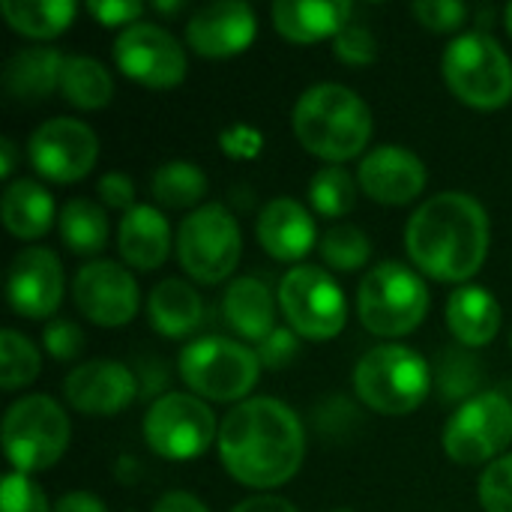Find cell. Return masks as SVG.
<instances>
[{"mask_svg": "<svg viewBox=\"0 0 512 512\" xmlns=\"http://www.w3.org/2000/svg\"><path fill=\"white\" fill-rule=\"evenodd\" d=\"M306 432L300 417L279 399L258 396L231 408L219 426V459L249 489L285 486L303 465Z\"/></svg>", "mask_w": 512, "mask_h": 512, "instance_id": "6da1fadb", "label": "cell"}, {"mask_svg": "<svg viewBox=\"0 0 512 512\" xmlns=\"http://www.w3.org/2000/svg\"><path fill=\"white\" fill-rule=\"evenodd\" d=\"M411 261L438 282H468L489 252V216L465 192H441L423 201L405 225Z\"/></svg>", "mask_w": 512, "mask_h": 512, "instance_id": "7a4b0ae2", "label": "cell"}, {"mask_svg": "<svg viewBox=\"0 0 512 512\" xmlns=\"http://www.w3.org/2000/svg\"><path fill=\"white\" fill-rule=\"evenodd\" d=\"M294 132L303 150L339 165L369 144L372 111L351 87L315 84L294 105Z\"/></svg>", "mask_w": 512, "mask_h": 512, "instance_id": "3957f363", "label": "cell"}, {"mask_svg": "<svg viewBox=\"0 0 512 512\" xmlns=\"http://www.w3.org/2000/svg\"><path fill=\"white\" fill-rule=\"evenodd\" d=\"M360 402L378 414H411L432 390L429 363L405 345H378L363 354L354 369Z\"/></svg>", "mask_w": 512, "mask_h": 512, "instance_id": "277c9868", "label": "cell"}, {"mask_svg": "<svg viewBox=\"0 0 512 512\" xmlns=\"http://www.w3.org/2000/svg\"><path fill=\"white\" fill-rule=\"evenodd\" d=\"M357 312L372 336L396 339L423 324L429 312V288L408 264L384 261L363 276Z\"/></svg>", "mask_w": 512, "mask_h": 512, "instance_id": "5b68a950", "label": "cell"}, {"mask_svg": "<svg viewBox=\"0 0 512 512\" xmlns=\"http://www.w3.org/2000/svg\"><path fill=\"white\" fill-rule=\"evenodd\" d=\"M447 87L471 108L495 111L512 99V60L489 33H462L444 51Z\"/></svg>", "mask_w": 512, "mask_h": 512, "instance_id": "8992f818", "label": "cell"}, {"mask_svg": "<svg viewBox=\"0 0 512 512\" xmlns=\"http://www.w3.org/2000/svg\"><path fill=\"white\" fill-rule=\"evenodd\" d=\"M69 417L48 396H24L3 417V453L18 474H36L66 453Z\"/></svg>", "mask_w": 512, "mask_h": 512, "instance_id": "52a82bcc", "label": "cell"}, {"mask_svg": "<svg viewBox=\"0 0 512 512\" xmlns=\"http://www.w3.org/2000/svg\"><path fill=\"white\" fill-rule=\"evenodd\" d=\"M261 363L258 354L240 342L204 336L189 342L180 351V378L183 384L213 402H237L258 381Z\"/></svg>", "mask_w": 512, "mask_h": 512, "instance_id": "ba28073f", "label": "cell"}, {"mask_svg": "<svg viewBox=\"0 0 512 512\" xmlns=\"http://www.w3.org/2000/svg\"><path fill=\"white\" fill-rule=\"evenodd\" d=\"M243 240L234 213L222 204H204L189 213L177 231L180 267L201 285L228 279L240 261Z\"/></svg>", "mask_w": 512, "mask_h": 512, "instance_id": "9c48e42d", "label": "cell"}, {"mask_svg": "<svg viewBox=\"0 0 512 512\" xmlns=\"http://www.w3.org/2000/svg\"><path fill=\"white\" fill-rule=\"evenodd\" d=\"M279 309L288 318V327L312 342L339 336L348 321L339 282L312 264H297L279 279Z\"/></svg>", "mask_w": 512, "mask_h": 512, "instance_id": "30bf717a", "label": "cell"}, {"mask_svg": "<svg viewBox=\"0 0 512 512\" xmlns=\"http://www.w3.org/2000/svg\"><path fill=\"white\" fill-rule=\"evenodd\" d=\"M216 438L213 411L189 393H165L144 414V441L171 462H189L207 453Z\"/></svg>", "mask_w": 512, "mask_h": 512, "instance_id": "8fae6325", "label": "cell"}, {"mask_svg": "<svg viewBox=\"0 0 512 512\" xmlns=\"http://www.w3.org/2000/svg\"><path fill=\"white\" fill-rule=\"evenodd\" d=\"M512 441V405L501 393H477L444 426V450L459 465L495 462Z\"/></svg>", "mask_w": 512, "mask_h": 512, "instance_id": "7c38bea8", "label": "cell"}, {"mask_svg": "<svg viewBox=\"0 0 512 512\" xmlns=\"http://www.w3.org/2000/svg\"><path fill=\"white\" fill-rule=\"evenodd\" d=\"M114 63L120 72L144 87L165 90L186 78L183 45L159 24L135 21L114 39Z\"/></svg>", "mask_w": 512, "mask_h": 512, "instance_id": "4fadbf2b", "label": "cell"}, {"mask_svg": "<svg viewBox=\"0 0 512 512\" xmlns=\"http://www.w3.org/2000/svg\"><path fill=\"white\" fill-rule=\"evenodd\" d=\"M27 156L42 177L54 183H72L87 177L90 168L96 165L99 138L81 120L54 117L30 135Z\"/></svg>", "mask_w": 512, "mask_h": 512, "instance_id": "5bb4252c", "label": "cell"}, {"mask_svg": "<svg viewBox=\"0 0 512 512\" xmlns=\"http://www.w3.org/2000/svg\"><path fill=\"white\" fill-rule=\"evenodd\" d=\"M72 297L78 312L99 327H123L138 312V285L114 261H90L78 270Z\"/></svg>", "mask_w": 512, "mask_h": 512, "instance_id": "9a60e30c", "label": "cell"}, {"mask_svg": "<svg viewBox=\"0 0 512 512\" xmlns=\"http://www.w3.org/2000/svg\"><path fill=\"white\" fill-rule=\"evenodd\" d=\"M63 396L78 414L111 417L126 411L141 393L138 378L129 366L117 360H90L66 375Z\"/></svg>", "mask_w": 512, "mask_h": 512, "instance_id": "2e32d148", "label": "cell"}, {"mask_svg": "<svg viewBox=\"0 0 512 512\" xmlns=\"http://www.w3.org/2000/svg\"><path fill=\"white\" fill-rule=\"evenodd\" d=\"M9 306L24 318H51L63 300V267L51 249L30 246L12 258L6 279Z\"/></svg>", "mask_w": 512, "mask_h": 512, "instance_id": "e0dca14e", "label": "cell"}, {"mask_svg": "<svg viewBox=\"0 0 512 512\" xmlns=\"http://www.w3.org/2000/svg\"><path fill=\"white\" fill-rule=\"evenodd\" d=\"M258 21L243 0H216L201 6L186 24V42L201 57H234L255 39Z\"/></svg>", "mask_w": 512, "mask_h": 512, "instance_id": "ac0fdd59", "label": "cell"}, {"mask_svg": "<svg viewBox=\"0 0 512 512\" xmlns=\"http://www.w3.org/2000/svg\"><path fill=\"white\" fill-rule=\"evenodd\" d=\"M360 189L378 204L402 207L426 189V165L405 147H375L360 162Z\"/></svg>", "mask_w": 512, "mask_h": 512, "instance_id": "d6986e66", "label": "cell"}, {"mask_svg": "<svg viewBox=\"0 0 512 512\" xmlns=\"http://www.w3.org/2000/svg\"><path fill=\"white\" fill-rule=\"evenodd\" d=\"M258 243L276 261H300L315 246V219L294 198L270 201L255 225Z\"/></svg>", "mask_w": 512, "mask_h": 512, "instance_id": "ffe728a7", "label": "cell"}, {"mask_svg": "<svg viewBox=\"0 0 512 512\" xmlns=\"http://www.w3.org/2000/svg\"><path fill=\"white\" fill-rule=\"evenodd\" d=\"M117 249L120 258L138 270H156L165 264L171 252V225L168 219L147 204H135L129 213H123L117 228Z\"/></svg>", "mask_w": 512, "mask_h": 512, "instance_id": "44dd1931", "label": "cell"}, {"mask_svg": "<svg viewBox=\"0 0 512 512\" xmlns=\"http://www.w3.org/2000/svg\"><path fill=\"white\" fill-rule=\"evenodd\" d=\"M351 12L354 6L345 0H279L273 3V24L291 42H318L351 24Z\"/></svg>", "mask_w": 512, "mask_h": 512, "instance_id": "7402d4cb", "label": "cell"}, {"mask_svg": "<svg viewBox=\"0 0 512 512\" xmlns=\"http://www.w3.org/2000/svg\"><path fill=\"white\" fill-rule=\"evenodd\" d=\"M501 306L480 285H459L447 300V327L465 348L489 345L501 330Z\"/></svg>", "mask_w": 512, "mask_h": 512, "instance_id": "603a6c76", "label": "cell"}, {"mask_svg": "<svg viewBox=\"0 0 512 512\" xmlns=\"http://www.w3.org/2000/svg\"><path fill=\"white\" fill-rule=\"evenodd\" d=\"M63 72V54L45 45L21 48L15 51L0 72L3 90L18 102H42L51 96L54 87H60Z\"/></svg>", "mask_w": 512, "mask_h": 512, "instance_id": "cb8c5ba5", "label": "cell"}, {"mask_svg": "<svg viewBox=\"0 0 512 512\" xmlns=\"http://www.w3.org/2000/svg\"><path fill=\"white\" fill-rule=\"evenodd\" d=\"M228 324L249 342H264L276 330V303L270 288L255 276H240L228 285L222 300Z\"/></svg>", "mask_w": 512, "mask_h": 512, "instance_id": "d4e9b609", "label": "cell"}, {"mask_svg": "<svg viewBox=\"0 0 512 512\" xmlns=\"http://www.w3.org/2000/svg\"><path fill=\"white\" fill-rule=\"evenodd\" d=\"M0 213H3V225L12 237L39 240L42 234H48V228L54 222V201H51L48 189L21 177L3 189Z\"/></svg>", "mask_w": 512, "mask_h": 512, "instance_id": "484cf974", "label": "cell"}, {"mask_svg": "<svg viewBox=\"0 0 512 512\" xmlns=\"http://www.w3.org/2000/svg\"><path fill=\"white\" fill-rule=\"evenodd\" d=\"M147 315L156 333H162L165 339H183L201 321V297L189 282L165 279L150 291Z\"/></svg>", "mask_w": 512, "mask_h": 512, "instance_id": "4316f807", "label": "cell"}, {"mask_svg": "<svg viewBox=\"0 0 512 512\" xmlns=\"http://www.w3.org/2000/svg\"><path fill=\"white\" fill-rule=\"evenodd\" d=\"M60 93L69 105L93 111L111 102L114 96V81L111 72L93 60V57H78L69 54L63 57V72H60Z\"/></svg>", "mask_w": 512, "mask_h": 512, "instance_id": "83f0119b", "label": "cell"}, {"mask_svg": "<svg viewBox=\"0 0 512 512\" xmlns=\"http://www.w3.org/2000/svg\"><path fill=\"white\" fill-rule=\"evenodd\" d=\"M0 12L15 33L33 39H51L63 33L75 18L72 0H3Z\"/></svg>", "mask_w": 512, "mask_h": 512, "instance_id": "f1b7e54d", "label": "cell"}, {"mask_svg": "<svg viewBox=\"0 0 512 512\" xmlns=\"http://www.w3.org/2000/svg\"><path fill=\"white\" fill-rule=\"evenodd\" d=\"M60 237L75 255H96L108 243V219L105 210L87 198H72L60 210Z\"/></svg>", "mask_w": 512, "mask_h": 512, "instance_id": "f546056e", "label": "cell"}, {"mask_svg": "<svg viewBox=\"0 0 512 512\" xmlns=\"http://www.w3.org/2000/svg\"><path fill=\"white\" fill-rule=\"evenodd\" d=\"M204 192H207V177L192 162H165L153 174V198L162 207L171 210L192 207L204 198Z\"/></svg>", "mask_w": 512, "mask_h": 512, "instance_id": "4dcf8cb0", "label": "cell"}, {"mask_svg": "<svg viewBox=\"0 0 512 512\" xmlns=\"http://www.w3.org/2000/svg\"><path fill=\"white\" fill-rule=\"evenodd\" d=\"M309 201H312V207L321 216L339 219V216L351 213V207L357 201V183H354V177L345 168L327 165V168L312 174V180H309Z\"/></svg>", "mask_w": 512, "mask_h": 512, "instance_id": "1f68e13d", "label": "cell"}, {"mask_svg": "<svg viewBox=\"0 0 512 512\" xmlns=\"http://www.w3.org/2000/svg\"><path fill=\"white\" fill-rule=\"evenodd\" d=\"M39 375V351L18 330L0 333V387L18 390Z\"/></svg>", "mask_w": 512, "mask_h": 512, "instance_id": "d6a6232c", "label": "cell"}, {"mask_svg": "<svg viewBox=\"0 0 512 512\" xmlns=\"http://www.w3.org/2000/svg\"><path fill=\"white\" fill-rule=\"evenodd\" d=\"M483 381V366L477 363L474 354L465 351H444L438 363V390L447 402H468L474 399L477 387Z\"/></svg>", "mask_w": 512, "mask_h": 512, "instance_id": "836d02e7", "label": "cell"}, {"mask_svg": "<svg viewBox=\"0 0 512 512\" xmlns=\"http://www.w3.org/2000/svg\"><path fill=\"white\" fill-rule=\"evenodd\" d=\"M372 255V243L369 237L354 228V225H336L321 237V258L342 273L360 270Z\"/></svg>", "mask_w": 512, "mask_h": 512, "instance_id": "e575fe53", "label": "cell"}, {"mask_svg": "<svg viewBox=\"0 0 512 512\" xmlns=\"http://www.w3.org/2000/svg\"><path fill=\"white\" fill-rule=\"evenodd\" d=\"M480 504L486 512H512V453L495 459L480 477Z\"/></svg>", "mask_w": 512, "mask_h": 512, "instance_id": "d590c367", "label": "cell"}, {"mask_svg": "<svg viewBox=\"0 0 512 512\" xmlns=\"http://www.w3.org/2000/svg\"><path fill=\"white\" fill-rule=\"evenodd\" d=\"M0 512H48L42 489L27 474H6L0 489Z\"/></svg>", "mask_w": 512, "mask_h": 512, "instance_id": "8d00e7d4", "label": "cell"}, {"mask_svg": "<svg viewBox=\"0 0 512 512\" xmlns=\"http://www.w3.org/2000/svg\"><path fill=\"white\" fill-rule=\"evenodd\" d=\"M333 51L339 60L351 63V66H366L378 57V42L372 36L369 27L363 24H345L339 33H336V42H333Z\"/></svg>", "mask_w": 512, "mask_h": 512, "instance_id": "74e56055", "label": "cell"}, {"mask_svg": "<svg viewBox=\"0 0 512 512\" xmlns=\"http://www.w3.org/2000/svg\"><path fill=\"white\" fill-rule=\"evenodd\" d=\"M414 15L420 18L423 27H429L435 33H450L465 24L468 6L459 0H420V3H414Z\"/></svg>", "mask_w": 512, "mask_h": 512, "instance_id": "f35d334b", "label": "cell"}, {"mask_svg": "<svg viewBox=\"0 0 512 512\" xmlns=\"http://www.w3.org/2000/svg\"><path fill=\"white\" fill-rule=\"evenodd\" d=\"M258 363L264 369H288L300 354V336L291 327H276L258 348Z\"/></svg>", "mask_w": 512, "mask_h": 512, "instance_id": "ab89813d", "label": "cell"}, {"mask_svg": "<svg viewBox=\"0 0 512 512\" xmlns=\"http://www.w3.org/2000/svg\"><path fill=\"white\" fill-rule=\"evenodd\" d=\"M42 345L57 363H66L84 351V333L72 321H51L42 333Z\"/></svg>", "mask_w": 512, "mask_h": 512, "instance_id": "60d3db41", "label": "cell"}, {"mask_svg": "<svg viewBox=\"0 0 512 512\" xmlns=\"http://www.w3.org/2000/svg\"><path fill=\"white\" fill-rule=\"evenodd\" d=\"M87 9L105 27H117V24H126L129 27V24H135V18L141 15L144 6L135 3V0H90Z\"/></svg>", "mask_w": 512, "mask_h": 512, "instance_id": "b9f144b4", "label": "cell"}, {"mask_svg": "<svg viewBox=\"0 0 512 512\" xmlns=\"http://www.w3.org/2000/svg\"><path fill=\"white\" fill-rule=\"evenodd\" d=\"M135 378H138V393L144 396V399H162L165 393V387H168V369H165V363L159 360V357H144V360H138V366H135Z\"/></svg>", "mask_w": 512, "mask_h": 512, "instance_id": "7bdbcfd3", "label": "cell"}, {"mask_svg": "<svg viewBox=\"0 0 512 512\" xmlns=\"http://www.w3.org/2000/svg\"><path fill=\"white\" fill-rule=\"evenodd\" d=\"M99 195L114 210H126L129 213L135 207V183L126 174H120V171H111V174H105L99 180Z\"/></svg>", "mask_w": 512, "mask_h": 512, "instance_id": "ee69618b", "label": "cell"}, {"mask_svg": "<svg viewBox=\"0 0 512 512\" xmlns=\"http://www.w3.org/2000/svg\"><path fill=\"white\" fill-rule=\"evenodd\" d=\"M222 150L234 159H252L261 150V135H258V129L237 123L222 132Z\"/></svg>", "mask_w": 512, "mask_h": 512, "instance_id": "f6af8a7d", "label": "cell"}, {"mask_svg": "<svg viewBox=\"0 0 512 512\" xmlns=\"http://www.w3.org/2000/svg\"><path fill=\"white\" fill-rule=\"evenodd\" d=\"M153 512H210L195 495L189 492H168L156 501Z\"/></svg>", "mask_w": 512, "mask_h": 512, "instance_id": "bcb514c9", "label": "cell"}, {"mask_svg": "<svg viewBox=\"0 0 512 512\" xmlns=\"http://www.w3.org/2000/svg\"><path fill=\"white\" fill-rule=\"evenodd\" d=\"M54 512H108V510H105V504H102L96 495H90V492H69V495H63V498L54 504Z\"/></svg>", "mask_w": 512, "mask_h": 512, "instance_id": "7dc6e473", "label": "cell"}, {"mask_svg": "<svg viewBox=\"0 0 512 512\" xmlns=\"http://www.w3.org/2000/svg\"><path fill=\"white\" fill-rule=\"evenodd\" d=\"M231 512H297L294 504H288L285 498H276V495H255V498H246L240 501Z\"/></svg>", "mask_w": 512, "mask_h": 512, "instance_id": "c3c4849f", "label": "cell"}, {"mask_svg": "<svg viewBox=\"0 0 512 512\" xmlns=\"http://www.w3.org/2000/svg\"><path fill=\"white\" fill-rule=\"evenodd\" d=\"M15 168V141L0 138V177H9Z\"/></svg>", "mask_w": 512, "mask_h": 512, "instance_id": "681fc988", "label": "cell"}, {"mask_svg": "<svg viewBox=\"0 0 512 512\" xmlns=\"http://www.w3.org/2000/svg\"><path fill=\"white\" fill-rule=\"evenodd\" d=\"M504 18H507V30H510V36H512V3H510V6H507Z\"/></svg>", "mask_w": 512, "mask_h": 512, "instance_id": "f907efd6", "label": "cell"}, {"mask_svg": "<svg viewBox=\"0 0 512 512\" xmlns=\"http://www.w3.org/2000/svg\"><path fill=\"white\" fill-rule=\"evenodd\" d=\"M339 512H351V510H339Z\"/></svg>", "mask_w": 512, "mask_h": 512, "instance_id": "816d5d0a", "label": "cell"}]
</instances>
